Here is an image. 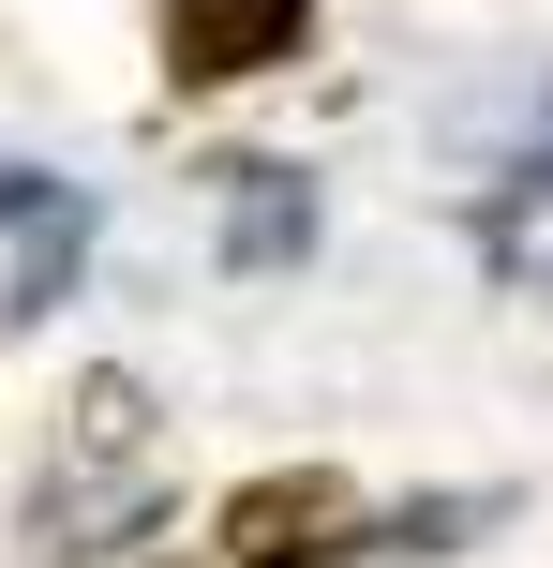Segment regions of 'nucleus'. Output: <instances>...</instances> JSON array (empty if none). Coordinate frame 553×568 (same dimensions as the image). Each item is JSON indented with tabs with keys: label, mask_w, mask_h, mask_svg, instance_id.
I'll return each instance as SVG.
<instances>
[{
	"label": "nucleus",
	"mask_w": 553,
	"mask_h": 568,
	"mask_svg": "<svg viewBox=\"0 0 553 568\" xmlns=\"http://www.w3.org/2000/svg\"><path fill=\"white\" fill-rule=\"evenodd\" d=\"M165 494V434H150L135 374H75V419H60V464L30 494V554H120Z\"/></svg>",
	"instance_id": "f257e3e1"
},
{
	"label": "nucleus",
	"mask_w": 553,
	"mask_h": 568,
	"mask_svg": "<svg viewBox=\"0 0 553 568\" xmlns=\"http://www.w3.org/2000/svg\"><path fill=\"white\" fill-rule=\"evenodd\" d=\"M209 539H225V568H345L375 539V509H359L345 464H269V479H239L209 509Z\"/></svg>",
	"instance_id": "f03ea898"
},
{
	"label": "nucleus",
	"mask_w": 553,
	"mask_h": 568,
	"mask_svg": "<svg viewBox=\"0 0 553 568\" xmlns=\"http://www.w3.org/2000/svg\"><path fill=\"white\" fill-rule=\"evenodd\" d=\"M315 0H150V45H165V90H239L269 60H299Z\"/></svg>",
	"instance_id": "7ed1b4c3"
},
{
	"label": "nucleus",
	"mask_w": 553,
	"mask_h": 568,
	"mask_svg": "<svg viewBox=\"0 0 553 568\" xmlns=\"http://www.w3.org/2000/svg\"><path fill=\"white\" fill-rule=\"evenodd\" d=\"M75 270H90V195L45 180V165H0V344H16Z\"/></svg>",
	"instance_id": "20e7f679"
},
{
	"label": "nucleus",
	"mask_w": 553,
	"mask_h": 568,
	"mask_svg": "<svg viewBox=\"0 0 553 568\" xmlns=\"http://www.w3.org/2000/svg\"><path fill=\"white\" fill-rule=\"evenodd\" d=\"M209 210H225V270H299L315 255V195H299V165H269V150H225V165H209Z\"/></svg>",
	"instance_id": "39448f33"
},
{
	"label": "nucleus",
	"mask_w": 553,
	"mask_h": 568,
	"mask_svg": "<svg viewBox=\"0 0 553 568\" xmlns=\"http://www.w3.org/2000/svg\"><path fill=\"white\" fill-rule=\"evenodd\" d=\"M479 255H494L509 284H553V135L494 180V210H479Z\"/></svg>",
	"instance_id": "423d86ee"
},
{
	"label": "nucleus",
	"mask_w": 553,
	"mask_h": 568,
	"mask_svg": "<svg viewBox=\"0 0 553 568\" xmlns=\"http://www.w3.org/2000/svg\"><path fill=\"white\" fill-rule=\"evenodd\" d=\"M479 524H494V494H419V509H389L359 554H464Z\"/></svg>",
	"instance_id": "0eeeda50"
}]
</instances>
